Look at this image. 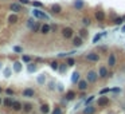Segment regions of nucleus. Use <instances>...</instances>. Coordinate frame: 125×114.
Returning a JSON list of instances; mask_svg holds the SVG:
<instances>
[{
    "label": "nucleus",
    "instance_id": "nucleus-1",
    "mask_svg": "<svg viewBox=\"0 0 125 114\" xmlns=\"http://www.w3.org/2000/svg\"><path fill=\"white\" fill-rule=\"evenodd\" d=\"M32 15H34V18H36L38 20H49L50 16L47 14H44L41 8H34L32 9Z\"/></svg>",
    "mask_w": 125,
    "mask_h": 114
},
{
    "label": "nucleus",
    "instance_id": "nucleus-2",
    "mask_svg": "<svg viewBox=\"0 0 125 114\" xmlns=\"http://www.w3.org/2000/svg\"><path fill=\"white\" fill-rule=\"evenodd\" d=\"M8 9L14 14H19V12H23L24 11V7L23 4H20L19 1H15V3H11L8 6Z\"/></svg>",
    "mask_w": 125,
    "mask_h": 114
},
{
    "label": "nucleus",
    "instance_id": "nucleus-3",
    "mask_svg": "<svg viewBox=\"0 0 125 114\" xmlns=\"http://www.w3.org/2000/svg\"><path fill=\"white\" fill-rule=\"evenodd\" d=\"M61 34H62V36H63L65 39H73V36H74V31H73L71 27H63Z\"/></svg>",
    "mask_w": 125,
    "mask_h": 114
},
{
    "label": "nucleus",
    "instance_id": "nucleus-4",
    "mask_svg": "<svg viewBox=\"0 0 125 114\" xmlns=\"http://www.w3.org/2000/svg\"><path fill=\"white\" fill-rule=\"evenodd\" d=\"M98 74L96 73L94 70H90L89 73H87L86 75V79H87V82H90V83H96L97 82V79H98Z\"/></svg>",
    "mask_w": 125,
    "mask_h": 114
},
{
    "label": "nucleus",
    "instance_id": "nucleus-5",
    "mask_svg": "<svg viewBox=\"0 0 125 114\" xmlns=\"http://www.w3.org/2000/svg\"><path fill=\"white\" fill-rule=\"evenodd\" d=\"M94 19H96L97 22H105L106 14H105L104 9H97V11L94 12Z\"/></svg>",
    "mask_w": 125,
    "mask_h": 114
},
{
    "label": "nucleus",
    "instance_id": "nucleus-6",
    "mask_svg": "<svg viewBox=\"0 0 125 114\" xmlns=\"http://www.w3.org/2000/svg\"><path fill=\"white\" fill-rule=\"evenodd\" d=\"M62 6L61 4H58V3H54V4H51L50 6V12H51L52 15H59L62 12Z\"/></svg>",
    "mask_w": 125,
    "mask_h": 114
},
{
    "label": "nucleus",
    "instance_id": "nucleus-7",
    "mask_svg": "<svg viewBox=\"0 0 125 114\" xmlns=\"http://www.w3.org/2000/svg\"><path fill=\"white\" fill-rule=\"evenodd\" d=\"M73 8L75 11H82L85 8V1L83 0H74L73 1Z\"/></svg>",
    "mask_w": 125,
    "mask_h": 114
},
{
    "label": "nucleus",
    "instance_id": "nucleus-8",
    "mask_svg": "<svg viewBox=\"0 0 125 114\" xmlns=\"http://www.w3.org/2000/svg\"><path fill=\"white\" fill-rule=\"evenodd\" d=\"M86 59L90 62H100V55L97 53H89L86 54Z\"/></svg>",
    "mask_w": 125,
    "mask_h": 114
},
{
    "label": "nucleus",
    "instance_id": "nucleus-9",
    "mask_svg": "<svg viewBox=\"0 0 125 114\" xmlns=\"http://www.w3.org/2000/svg\"><path fill=\"white\" fill-rule=\"evenodd\" d=\"M71 40H73V46L75 47V48H77V47H81L82 44H83V39H82L79 35L78 36H73Z\"/></svg>",
    "mask_w": 125,
    "mask_h": 114
},
{
    "label": "nucleus",
    "instance_id": "nucleus-10",
    "mask_svg": "<svg viewBox=\"0 0 125 114\" xmlns=\"http://www.w3.org/2000/svg\"><path fill=\"white\" fill-rule=\"evenodd\" d=\"M50 32H51V24H47V23L42 24V27H41V34L42 35H47V34H50Z\"/></svg>",
    "mask_w": 125,
    "mask_h": 114
},
{
    "label": "nucleus",
    "instance_id": "nucleus-11",
    "mask_svg": "<svg viewBox=\"0 0 125 114\" xmlns=\"http://www.w3.org/2000/svg\"><path fill=\"white\" fill-rule=\"evenodd\" d=\"M7 20H8V23H9V24H15V23H17V22H19V15H17V14H14V12H12L11 15H8Z\"/></svg>",
    "mask_w": 125,
    "mask_h": 114
},
{
    "label": "nucleus",
    "instance_id": "nucleus-12",
    "mask_svg": "<svg viewBox=\"0 0 125 114\" xmlns=\"http://www.w3.org/2000/svg\"><path fill=\"white\" fill-rule=\"evenodd\" d=\"M116 63H117L116 55H114V54H110V55H109V59H108V66H109V67H114Z\"/></svg>",
    "mask_w": 125,
    "mask_h": 114
},
{
    "label": "nucleus",
    "instance_id": "nucleus-13",
    "mask_svg": "<svg viewBox=\"0 0 125 114\" xmlns=\"http://www.w3.org/2000/svg\"><path fill=\"white\" fill-rule=\"evenodd\" d=\"M36 70H38V64L36 63H32V62L27 63V71L28 73H35Z\"/></svg>",
    "mask_w": 125,
    "mask_h": 114
},
{
    "label": "nucleus",
    "instance_id": "nucleus-14",
    "mask_svg": "<svg viewBox=\"0 0 125 114\" xmlns=\"http://www.w3.org/2000/svg\"><path fill=\"white\" fill-rule=\"evenodd\" d=\"M108 35V32H100V34H97V35H94V38H93V43H98L100 40H101L104 36H106Z\"/></svg>",
    "mask_w": 125,
    "mask_h": 114
},
{
    "label": "nucleus",
    "instance_id": "nucleus-15",
    "mask_svg": "<svg viewBox=\"0 0 125 114\" xmlns=\"http://www.w3.org/2000/svg\"><path fill=\"white\" fill-rule=\"evenodd\" d=\"M34 95H35V91L32 89H24L23 90V97H26V98H31Z\"/></svg>",
    "mask_w": 125,
    "mask_h": 114
},
{
    "label": "nucleus",
    "instance_id": "nucleus-16",
    "mask_svg": "<svg viewBox=\"0 0 125 114\" xmlns=\"http://www.w3.org/2000/svg\"><path fill=\"white\" fill-rule=\"evenodd\" d=\"M98 75L101 76V78H106V76L109 75V73H108V68H106V67H104V66H102V67H100Z\"/></svg>",
    "mask_w": 125,
    "mask_h": 114
},
{
    "label": "nucleus",
    "instance_id": "nucleus-17",
    "mask_svg": "<svg viewBox=\"0 0 125 114\" xmlns=\"http://www.w3.org/2000/svg\"><path fill=\"white\" fill-rule=\"evenodd\" d=\"M12 70H14L15 73H20L22 71V62H19V61L15 62L14 66H12Z\"/></svg>",
    "mask_w": 125,
    "mask_h": 114
},
{
    "label": "nucleus",
    "instance_id": "nucleus-18",
    "mask_svg": "<svg viewBox=\"0 0 125 114\" xmlns=\"http://www.w3.org/2000/svg\"><path fill=\"white\" fill-rule=\"evenodd\" d=\"M77 85H78V89H79V90H82V91H85L87 89V82H86V81H83V79L78 81V83H77Z\"/></svg>",
    "mask_w": 125,
    "mask_h": 114
},
{
    "label": "nucleus",
    "instance_id": "nucleus-19",
    "mask_svg": "<svg viewBox=\"0 0 125 114\" xmlns=\"http://www.w3.org/2000/svg\"><path fill=\"white\" fill-rule=\"evenodd\" d=\"M94 111H96V109H94L93 106H92V105H87L86 107L83 109L82 114H94Z\"/></svg>",
    "mask_w": 125,
    "mask_h": 114
},
{
    "label": "nucleus",
    "instance_id": "nucleus-20",
    "mask_svg": "<svg viewBox=\"0 0 125 114\" xmlns=\"http://www.w3.org/2000/svg\"><path fill=\"white\" fill-rule=\"evenodd\" d=\"M79 71H74L73 73V75H71V83H78V81H79Z\"/></svg>",
    "mask_w": 125,
    "mask_h": 114
},
{
    "label": "nucleus",
    "instance_id": "nucleus-21",
    "mask_svg": "<svg viewBox=\"0 0 125 114\" xmlns=\"http://www.w3.org/2000/svg\"><path fill=\"white\" fill-rule=\"evenodd\" d=\"M124 22H125V15H124V16H117V18H114V19H113V23H114V24H117V26L122 24Z\"/></svg>",
    "mask_w": 125,
    "mask_h": 114
},
{
    "label": "nucleus",
    "instance_id": "nucleus-22",
    "mask_svg": "<svg viewBox=\"0 0 125 114\" xmlns=\"http://www.w3.org/2000/svg\"><path fill=\"white\" fill-rule=\"evenodd\" d=\"M108 103H109V98H108V97H101V98L98 99V105L100 106H106Z\"/></svg>",
    "mask_w": 125,
    "mask_h": 114
},
{
    "label": "nucleus",
    "instance_id": "nucleus-23",
    "mask_svg": "<svg viewBox=\"0 0 125 114\" xmlns=\"http://www.w3.org/2000/svg\"><path fill=\"white\" fill-rule=\"evenodd\" d=\"M35 23H36V22H35V19H34V18H30L28 20H27V23H26L27 28L32 30V28H34V26H35Z\"/></svg>",
    "mask_w": 125,
    "mask_h": 114
},
{
    "label": "nucleus",
    "instance_id": "nucleus-24",
    "mask_svg": "<svg viewBox=\"0 0 125 114\" xmlns=\"http://www.w3.org/2000/svg\"><path fill=\"white\" fill-rule=\"evenodd\" d=\"M82 24H83L85 27H89L92 24V20H90V18H87V16H83V18H82Z\"/></svg>",
    "mask_w": 125,
    "mask_h": 114
},
{
    "label": "nucleus",
    "instance_id": "nucleus-25",
    "mask_svg": "<svg viewBox=\"0 0 125 114\" xmlns=\"http://www.w3.org/2000/svg\"><path fill=\"white\" fill-rule=\"evenodd\" d=\"M65 98H66V101H71V99H74V98H75V93H74V91H67V93H66V97H65Z\"/></svg>",
    "mask_w": 125,
    "mask_h": 114
},
{
    "label": "nucleus",
    "instance_id": "nucleus-26",
    "mask_svg": "<svg viewBox=\"0 0 125 114\" xmlns=\"http://www.w3.org/2000/svg\"><path fill=\"white\" fill-rule=\"evenodd\" d=\"M22 103L20 102H16V101H14V103H12V109L14 110H16V111H19V110H22Z\"/></svg>",
    "mask_w": 125,
    "mask_h": 114
},
{
    "label": "nucleus",
    "instance_id": "nucleus-27",
    "mask_svg": "<svg viewBox=\"0 0 125 114\" xmlns=\"http://www.w3.org/2000/svg\"><path fill=\"white\" fill-rule=\"evenodd\" d=\"M3 103H4V106H6V107H12V103H14V101H12L9 97H7L6 99H4Z\"/></svg>",
    "mask_w": 125,
    "mask_h": 114
},
{
    "label": "nucleus",
    "instance_id": "nucleus-28",
    "mask_svg": "<svg viewBox=\"0 0 125 114\" xmlns=\"http://www.w3.org/2000/svg\"><path fill=\"white\" fill-rule=\"evenodd\" d=\"M31 4L34 6V8H43V3H42V1H38V0L31 1Z\"/></svg>",
    "mask_w": 125,
    "mask_h": 114
},
{
    "label": "nucleus",
    "instance_id": "nucleus-29",
    "mask_svg": "<svg viewBox=\"0 0 125 114\" xmlns=\"http://www.w3.org/2000/svg\"><path fill=\"white\" fill-rule=\"evenodd\" d=\"M78 32H79V36H81L82 39L87 38V30H86V28H81Z\"/></svg>",
    "mask_w": 125,
    "mask_h": 114
},
{
    "label": "nucleus",
    "instance_id": "nucleus-30",
    "mask_svg": "<svg viewBox=\"0 0 125 114\" xmlns=\"http://www.w3.org/2000/svg\"><path fill=\"white\" fill-rule=\"evenodd\" d=\"M41 27H42L41 20L36 22V23H35V26H34V28H32V32H38V31H41Z\"/></svg>",
    "mask_w": 125,
    "mask_h": 114
},
{
    "label": "nucleus",
    "instance_id": "nucleus-31",
    "mask_svg": "<svg viewBox=\"0 0 125 114\" xmlns=\"http://www.w3.org/2000/svg\"><path fill=\"white\" fill-rule=\"evenodd\" d=\"M66 70H67V63H61L59 64V68H58L59 73H66Z\"/></svg>",
    "mask_w": 125,
    "mask_h": 114
},
{
    "label": "nucleus",
    "instance_id": "nucleus-32",
    "mask_svg": "<svg viewBox=\"0 0 125 114\" xmlns=\"http://www.w3.org/2000/svg\"><path fill=\"white\" fill-rule=\"evenodd\" d=\"M41 111H42L43 114H49V113H50L49 105H42V106H41Z\"/></svg>",
    "mask_w": 125,
    "mask_h": 114
},
{
    "label": "nucleus",
    "instance_id": "nucleus-33",
    "mask_svg": "<svg viewBox=\"0 0 125 114\" xmlns=\"http://www.w3.org/2000/svg\"><path fill=\"white\" fill-rule=\"evenodd\" d=\"M50 67H51L52 70H58V68H59V63L57 61H52L51 63H50Z\"/></svg>",
    "mask_w": 125,
    "mask_h": 114
},
{
    "label": "nucleus",
    "instance_id": "nucleus-34",
    "mask_svg": "<svg viewBox=\"0 0 125 114\" xmlns=\"http://www.w3.org/2000/svg\"><path fill=\"white\" fill-rule=\"evenodd\" d=\"M31 56H30V55H23V56H22V61H23L24 62V63H30V62H31Z\"/></svg>",
    "mask_w": 125,
    "mask_h": 114
},
{
    "label": "nucleus",
    "instance_id": "nucleus-35",
    "mask_svg": "<svg viewBox=\"0 0 125 114\" xmlns=\"http://www.w3.org/2000/svg\"><path fill=\"white\" fill-rule=\"evenodd\" d=\"M66 63H67V66H71V67H73L74 64H75V61H74L73 58H67Z\"/></svg>",
    "mask_w": 125,
    "mask_h": 114
},
{
    "label": "nucleus",
    "instance_id": "nucleus-36",
    "mask_svg": "<svg viewBox=\"0 0 125 114\" xmlns=\"http://www.w3.org/2000/svg\"><path fill=\"white\" fill-rule=\"evenodd\" d=\"M93 101H94V95H90L86 101H85V105H86V106H87V105H90V103L93 102Z\"/></svg>",
    "mask_w": 125,
    "mask_h": 114
},
{
    "label": "nucleus",
    "instance_id": "nucleus-37",
    "mask_svg": "<svg viewBox=\"0 0 125 114\" xmlns=\"http://www.w3.org/2000/svg\"><path fill=\"white\" fill-rule=\"evenodd\" d=\"M12 50H14L15 53H19V54L23 53V48H22L20 46H14V48H12Z\"/></svg>",
    "mask_w": 125,
    "mask_h": 114
},
{
    "label": "nucleus",
    "instance_id": "nucleus-38",
    "mask_svg": "<svg viewBox=\"0 0 125 114\" xmlns=\"http://www.w3.org/2000/svg\"><path fill=\"white\" fill-rule=\"evenodd\" d=\"M23 109H24V111H31V109H32V106L30 105V103H26V105H23Z\"/></svg>",
    "mask_w": 125,
    "mask_h": 114
},
{
    "label": "nucleus",
    "instance_id": "nucleus-39",
    "mask_svg": "<svg viewBox=\"0 0 125 114\" xmlns=\"http://www.w3.org/2000/svg\"><path fill=\"white\" fill-rule=\"evenodd\" d=\"M109 91H110V89H101V90H100V94H101V95H104V94H106V93H109Z\"/></svg>",
    "mask_w": 125,
    "mask_h": 114
},
{
    "label": "nucleus",
    "instance_id": "nucleus-40",
    "mask_svg": "<svg viewBox=\"0 0 125 114\" xmlns=\"http://www.w3.org/2000/svg\"><path fill=\"white\" fill-rule=\"evenodd\" d=\"M38 83H41V85H43V83H44V75L38 76Z\"/></svg>",
    "mask_w": 125,
    "mask_h": 114
},
{
    "label": "nucleus",
    "instance_id": "nucleus-41",
    "mask_svg": "<svg viewBox=\"0 0 125 114\" xmlns=\"http://www.w3.org/2000/svg\"><path fill=\"white\" fill-rule=\"evenodd\" d=\"M51 114H62V110L59 107H55L54 110H52V113Z\"/></svg>",
    "mask_w": 125,
    "mask_h": 114
},
{
    "label": "nucleus",
    "instance_id": "nucleus-42",
    "mask_svg": "<svg viewBox=\"0 0 125 114\" xmlns=\"http://www.w3.org/2000/svg\"><path fill=\"white\" fill-rule=\"evenodd\" d=\"M4 75L6 76H11V70H9V68H4Z\"/></svg>",
    "mask_w": 125,
    "mask_h": 114
},
{
    "label": "nucleus",
    "instance_id": "nucleus-43",
    "mask_svg": "<svg viewBox=\"0 0 125 114\" xmlns=\"http://www.w3.org/2000/svg\"><path fill=\"white\" fill-rule=\"evenodd\" d=\"M17 1H19L20 4H23V6H27V4H30V3H31L30 0H17Z\"/></svg>",
    "mask_w": 125,
    "mask_h": 114
},
{
    "label": "nucleus",
    "instance_id": "nucleus-44",
    "mask_svg": "<svg viewBox=\"0 0 125 114\" xmlns=\"http://www.w3.org/2000/svg\"><path fill=\"white\" fill-rule=\"evenodd\" d=\"M6 94H7V95H14V90H12V89H7Z\"/></svg>",
    "mask_w": 125,
    "mask_h": 114
},
{
    "label": "nucleus",
    "instance_id": "nucleus-45",
    "mask_svg": "<svg viewBox=\"0 0 125 114\" xmlns=\"http://www.w3.org/2000/svg\"><path fill=\"white\" fill-rule=\"evenodd\" d=\"M67 55H70V54H69V53H61V54H58L59 58H66Z\"/></svg>",
    "mask_w": 125,
    "mask_h": 114
},
{
    "label": "nucleus",
    "instance_id": "nucleus-46",
    "mask_svg": "<svg viewBox=\"0 0 125 114\" xmlns=\"http://www.w3.org/2000/svg\"><path fill=\"white\" fill-rule=\"evenodd\" d=\"M110 91H113V93H120V91H121V89H120V87H114V89H112Z\"/></svg>",
    "mask_w": 125,
    "mask_h": 114
},
{
    "label": "nucleus",
    "instance_id": "nucleus-47",
    "mask_svg": "<svg viewBox=\"0 0 125 114\" xmlns=\"http://www.w3.org/2000/svg\"><path fill=\"white\" fill-rule=\"evenodd\" d=\"M58 90H59V91L63 90V85H58Z\"/></svg>",
    "mask_w": 125,
    "mask_h": 114
},
{
    "label": "nucleus",
    "instance_id": "nucleus-48",
    "mask_svg": "<svg viewBox=\"0 0 125 114\" xmlns=\"http://www.w3.org/2000/svg\"><path fill=\"white\" fill-rule=\"evenodd\" d=\"M121 32H124V34H125V24L121 27Z\"/></svg>",
    "mask_w": 125,
    "mask_h": 114
},
{
    "label": "nucleus",
    "instance_id": "nucleus-49",
    "mask_svg": "<svg viewBox=\"0 0 125 114\" xmlns=\"http://www.w3.org/2000/svg\"><path fill=\"white\" fill-rule=\"evenodd\" d=\"M1 91H3V90H1V87H0V93H1Z\"/></svg>",
    "mask_w": 125,
    "mask_h": 114
},
{
    "label": "nucleus",
    "instance_id": "nucleus-50",
    "mask_svg": "<svg viewBox=\"0 0 125 114\" xmlns=\"http://www.w3.org/2000/svg\"><path fill=\"white\" fill-rule=\"evenodd\" d=\"M0 68H1V63H0Z\"/></svg>",
    "mask_w": 125,
    "mask_h": 114
},
{
    "label": "nucleus",
    "instance_id": "nucleus-51",
    "mask_svg": "<svg viewBox=\"0 0 125 114\" xmlns=\"http://www.w3.org/2000/svg\"><path fill=\"white\" fill-rule=\"evenodd\" d=\"M0 103H1V99H0Z\"/></svg>",
    "mask_w": 125,
    "mask_h": 114
}]
</instances>
